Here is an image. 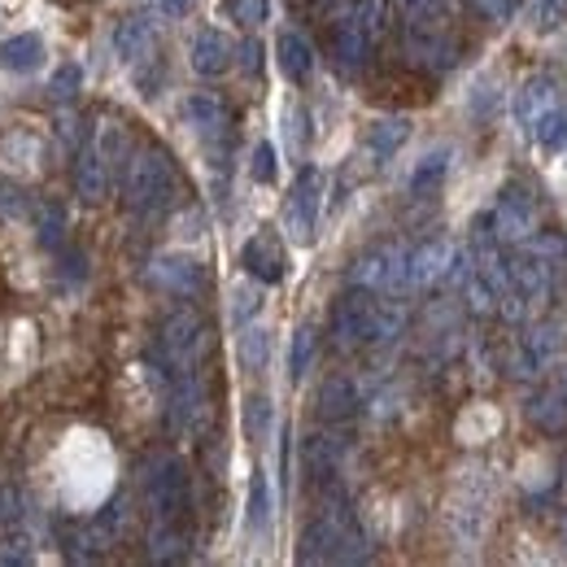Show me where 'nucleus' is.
I'll return each instance as SVG.
<instances>
[{
  "mask_svg": "<svg viewBox=\"0 0 567 567\" xmlns=\"http://www.w3.org/2000/svg\"><path fill=\"white\" fill-rule=\"evenodd\" d=\"M127 206L140 210V215H162L175 206V193H180V171L175 162L162 153V149H140L131 162H127Z\"/></svg>",
  "mask_w": 567,
  "mask_h": 567,
  "instance_id": "f257e3e1",
  "label": "nucleus"
},
{
  "mask_svg": "<svg viewBox=\"0 0 567 567\" xmlns=\"http://www.w3.org/2000/svg\"><path fill=\"white\" fill-rule=\"evenodd\" d=\"M380 314H384V301H375L371 288H354L336 301L332 310V336L340 349H354V345H380Z\"/></svg>",
  "mask_w": 567,
  "mask_h": 567,
  "instance_id": "f03ea898",
  "label": "nucleus"
},
{
  "mask_svg": "<svg viewBox=\"0 0 567 567\" xmlns=\"http://www.w3.org/2000/svg\"><path fill=\"white\" fill-rule=\"evenodd\" d=\"M210 349V327L197 310H175L162 323V358L171 367V375H188L201 367V354Z\"/></svg>",
  "mask_w": 567,
  "mask_h": 567,
  "instance_id": "7ed1b4c3",
  "label": "nucleus"
},
{
  "mask_svg": "<svg viewBox=\"0 0 567 567\" xmlns=\"http://www.w3.org/2000/svg\"><path fill=\"white\" fill-rule=\"evenodd\" d=\"M319 206H323V175H319L314 166H301V175L292 180L288 201H284V232H288L297 245H310V241H314Z\"/></svg>",
  "mask_w": 567,
  "mask_h": 567,
  "instance_id": "20e7f679",
  "label": "nucleus"
},
{
  "mask_svg": "<svg viewBox=\"0 0 567 567\" xmlns=\"http://www.w3.org/2000/svg\"><path fill=\"white\" fill-rule=\"evenodd\" d=\"M149 485V502L158 520H184L188 502H193V485H188V467L180 459H158L144 476Z\"/></svg>",
  "mask_w": 567,
  "mask_h": 567,
  "instance_id": "39448f33",
  "label": "nucleus"
},
{
  "mask_svg": "<svg viewBox=\"0 0 567 567\" xmlns=\"http://www.w3.org/2000/svg\"><path fill=\"white\" fill-rule=\"evenodd\" d=\"M489 219H494V232H498L502 245H524L537 232V201L529 197V188L511 184V188H502Z\"/></svg>",
  "mask_w": 567,
  "mask_h": 567,
  "instance_id": "423d86ee",
  "label": "nucleus"
},
{
  "mask_svg": "<svg viewBox=\"0 0 567 567\" xmlns=\"http://www.w3.org/2000/svg\"><path fill=\"white\" fill-rule=\"evenodd\" d=\"M354 288H371V292H397L406 288V254L397 245H380L371 254H362L349 271Z\"/></svg>",
  "mask_w": 567,
  "mask_h": 567,
  "instance_id": "0eeeda50",
  "label": "nucleus"
},
{
  "mask_svg": "<svg viewBox=\"0 0 567 567\" xmlns=\"http://www.w3.org/2000/svg\"><path fill=\"white\" fill-rule=\"evenodd\" d=\"M153 284L175 297H201L206 292V267L188 254H162L153 263Z\"/></svg>",
  "mask_w": 567,
  "mask_h": 567,
  "instance_id": "6e6552de",
  "label": "nucleus"
},
{
  "mask_svg": "<svg viewBox=\"0 0 567 567\" xmlns=\"http://www.w3.org/2000/svg\"><path fill=\"white\" fill-rule=\"evenodd\" d=\"M184 118H188V127H193L210 149H219V144L228 140V109H223L219 96H206V92L188 96V101H184Z\"/></svg>",
  "mask_w": 567,
  "mask_h": 567,
  "instance_id": "1a4fd4ad",
  "label": "nucleus"
},
{
  "mask_svg": "<svg viewBox=\"0 0 567 567\" xmlns=\"http://www.w3.org/2000/svg\"><path fill=\"white\" fill-rule=\"evenodd\" d=\"M241 263H245V271L254 276V280L263 284H280L284 280V245L276 241V232H258V236H250L245 241V250H241Z\"/></svg>",
  "mask_w": 567,
  "mask_h": 567,
  "instance_id": "9d476101",
  "label": "nucleus"
},
{
  "mask_svg": "<svg viewBox=\"0 0 567 567\" xmlns=\"http://www.w3.org/2000/svg\"><path fill=\"white\" fill-rule=\"evenodd\" d=\"M555 101H559V79H555V74H533V79L516 92V123H520V131H533L537 118H542Z\"/></svg>",
  "mask_w": 567,
  "mask_h": 567,
  "instance_id": "9b49d317",
  "label": "nucleus"
},
{
  "mask_svg": "<svg viewBox=\"0 0 567 567\" xmlns=\"http://www.w3.org/2000/svg\"><path fill=\"white\" fill-rule=\"evenodd\" d=\"M340 454H345V445H340L336 437H323V432L305 437V445H301V463H305V476H310L314 485L332 489V485H336V472H340Z\"/></svg>",
  "mask_w": 567,
  "mask_h": 567,
  "instance_id": "f8f14e48",
  "label": "nucleus"
},
{
  "mask_svg": "<svg viewBox=\"0 0 567 567\" xmlns=\"http://www.w3.org/2000/svg\"><path fill=\"white\" fill-rule=\"evenodd\" d=\"M371 48H375V44L340 13V18H336V31H332V61H336V70H340V74H358V70L367 66Z\"/></svg>",
  "mask_w": 567,
  "mask_h": 567,
  "instance_id": "ddd939ff",
  "label": "nucleus"
},
{
  "mask_svg": "<svg viewBox=\"0 0 567 567\" xmlns=\"http://www.w3.org/2000/svg\"><path fill=\"white\" fill-rule=\"evenodd\" d=\"M232 57H236V48L228 44V35H219V31H197V35H193L188 61H193V70H197V74L219 79V74H228Z\"/></svg>",
  "mask_w": 567,
  "mask_h": 567,
  "instance_id": "4468645a",
  "label": "nucleus"
},
{
  "mask_svg": "<svg viewBox=\"0 0 567 567\" xmlns=\"http://www.w3.org/2000/svg\"><path fill=\"white\" fill-rule=\"evenodd\" d=\"M450 245L445 241H424L419 250H410L406 254V288H428V284H437L445 276V267H450Z\"/></svg>",
  "mask_w": 567,
  "mask_h": 567,
  "instance_id": "2eb2a0df",
  "label": "nucleus"
},
{
  "mask_svg": "<svg viewBox=\"0 0 567 567\" xmlns=\"http://www.w3.org/2000/svg\"><path fill=\"white\" fill-rule=\"evenodd\" d=\"M358 406H362V397H358V384H354L349 375H327V380H323V389H319V415H323L327 424L354 419Z\"/></svg>",
  "mask_w": 567,
  "mask_h": 567,
  "instance_id": "dca6fc26",
  "label": "nucleus"
},
{
  "mask_svg": "<svg viewBox=\"0 0 567 567\" xmlns=\"http://www.w3.org/2000/svg\"><path fill=\"white\" fill-rule=\"evenodd\" d=\"M153 44H158V31H153L149 18H123V22L114 26V53H118V61H127V66L144 61V57L153 53Z\"/></svg>",
  "mask_w": 567,
  "mask_h": 567,
  "instance_id": "f3484780",
  "label": "nucleus"
},
{
  "mask_svg": "<svg viewBox=\"0 0 567 567\" xmlns=\"http://www.w3.org/2000/svg\"><path fill=\"white\" fill-rule=\"evenodd\" d=\"M0 66H4L9 74H31V70H39V66H44V39H39L35 31L9 35V39L0 44Z\"/></svg>",
  "mask_w": 567,
  "mask_h": 567,
  "instance_id": "a211bd4d",
  "label": "nucleus"
},
{
  "mask_svg": "<svg viewBox=\"0 0 567 567\" xmlns=\"http://www.w3.org/2000/svg\"><path fill=\"white\" fill-rule=\"evenodd\" d=\"M74 193L83 201H101L109 193V166L101 162L96 144H83L79 158H74Z\"/></svg>",
  "mask_w": 567,
  "mask_h": 567,
  "instance_id": "6ab92c4d",
  "label": "nucleus"
},
{
  "mask_svg": "<svg viewBox=\"0 0 567 567\" xmlns=\"http://www.w3.org/2000/svg\"><path fill=\"white\" fill-rule=\"evenodd\" d=\"M276 57H280V70L288 83H310V74H314V48H310L305 35L284 31L280 39H276Z\"/></svg>",
  "mask_w": 567,
  "mask_h": 567,
  "instance_id": "aec40b11",
  "label": "nucleus"
},
{
  "mask_svg": "<svg viewBox=\"0 0 567 567\" xmlns=\"http://www.w3.org/2000/svg\"><path fill=\"white\" fill-rule=\"evenodd\" d=\"M555 349H559V327H537L529 340H524V349L516 354V375H537V371H546L551 362H555Z\"/></svg>",
  "mask_w": 567,
  "mask_h": 567,
  "instance_id": "412c9836",
  "label": "nucleus"
},
{
  "mask_svg": "<svg viewBox=\"0 0 567 567\" xmlns=\"http://www.w3.org/2000/svg\"><path fill=\"white\" fill-rule=\"evenodd\" d=\"M529 419L533 428H542L546 437H559L567 432V389H542L533 402H529Z\"/></svg>",
  "mask_w": 567,
  "mask_h": 567,
  "instance_id": "4be33fe9",
  "label": "nucleus"
},
{
  "mask_svg": "<svg viewBox=\"0 0 567 567\" xmlns=\"http://www.w3.org/2000/svg\"><path fill=\"white\" fill-rule=\"evenodd\" d=\"M406 136H410V118H375V123L367 127V153L384 166V162L406 144Z\"/></svg>",
  "mask_w": 567,
  "mask_h": 567,
  "instance_id": "5701e85b",
  "label": "nucleus"
},
{
  "mask_svg": "<svg viewBox=\"0 0 567 567\" xmlns=\"http://www.w3.org/2000/svg\"><path fill=\"white\" fill-rule=\"evenodd\" d=\"M450 162H454V153H450V149H432V153H424V162L410 171V197H428V193H437V188H441V180L450 175Z\"/></svg>",
  "mask_w": 567,
  "mask_h": 567,
  "instance_id": "b1692460",
  "label": "nucleus"
},
{
  "mask_svg": "<svg viewBox=\"0 0 567 567\" xmlns=\"http://www.w3.org/2000/svg\"><path fill=\"white\" fill-rule=\"evenodd\" d=\"M149 559H153V564H184V559H188V537H184L180 520H162V524L153 529Z\"/></svg>",
  "mask_w": 567,
  "mask_h": 567,
  "instance_id": "393cba45",
  "label": "nucleus"
},
{
  "mask_svg": "<svg viewBox=\"0 0 567 567\" xmlns=\"http://www.w3.org/2000/svg\"><path fill=\"white\" fill-rule=\"evenodd\" d=\"M345 18L375 44V39L389 31V0H354V4L345 9Z\"/></svg>",
  "mask_w": 567,
  "mask_h": 567,
  "instance_id": "a878e982",
  "label": "nucleus"
},
{
  "mask_svg": "<svg viewBox=\"0 0 567 567\" xmlns=\"http://www.w3.org/2000/svg\"><path fill=\"white\" fill-rule=\"evenodd\" d=\"M236 354H241V367L245 371H263L267 358H271V332L267 327H241V340H236Z\"/></svg>",
  "mask_w": 567,
  "mask_h": 567,
  "instance_id": "bb28decb",
  "label": "nucleus"
},
{
  "mask_svg": "<svg viewBox=\"0 0 567 567\" xmlns=\"http://www.w3.org/2000/svg\"><path fill=\"white\" fill-rule=\"evenodd\" d=\"M533 136H537V144H542L546 153H559V149H564L567 144V101H555V105L537 118Z\"/></svg>",
  "mask_w": 567,
  "mask_h": 567,
  "instance_id": "cd10ccee",
  "label": "nucleus"
},
{
  "mask_svg": "<svg viewBox=\"0 0 567 567\" xmlns=\"http://www.w3.org/2000/svg\"><path fill=\"white\" fill-rule=\"evenodd\" d=\"M406 31H445V0H402Z\"/></svg>",
  "mask_w": 567,
  "mask_h": 567,
  "instance_id": "c85d7f7f",
  "label": "nucleus"
},
{
  "mask_svg": "<svg viewBox=\"0 0 567 567\" xmlns=\"http://www.w3.org/2000/svg\"><path fill=\"white\" fill-rule=\"evenodd\" d=\"M314 354H319V332L310 323H301L297 336H292V349H288V375L305 380V371L314 367Z\"/></svg>",
  "mask_w": 567,
  "mask_h": 567,
  "instance_id": "c756f323",
  "label": "nucleus"
},
{
  "mask_svg": "<svg viewBox=\"0 0 567 567\" xmlns=\"http://www.w3.org/2000/svg\"><path fill=\"white\" fill-rule=\"evenodd\" d=\"M271 428H276V406H271V397L254 393V397L245 402V437H250L254 445H263V441L271 437Z\"/></svg>",
  "mask_w": 567,
  "mask_h": 567,
  "instance_id": "7c9ffc66",
  "label": "nucleus"
},
{
  "mask_svg": "<svg viewBox=\"0 0 567 567\" xmlns=\"http://www.w3.org/2000/svg\"><path fill=\"white\" fill-rule=\"evenodd\" d=\"M245 524L250 533H263L271 524V485H267V472L258 467L254 481H250V511H245Z\"/></svg>",
  "mask_w": 567,
  "mask_h": 567,
  "instance_id": "2f4dec72",
  "label": "nucleus"
},
{
  "mask_svg": "<svg viewBox=\"0 0 567 567\" xmlns=\"http://www.w3.org/2000/svg\"><path fill=\"white\" fill-rule=\"evenodd\" d=\"M96 153H101V162L109 166V171H123V153H127V136H123V127H114V123H105V127H96Z\"/></svg>",
  "mask_w": 567,
  "mask_h": 567,
  "instance_id": "473e14b6",
  "label": "nucleus"
},
{
  "mask_svg": "<svg viewBox=\"0 0 567 567\" xmlns=\"http://www.w3.org/2000/svg\"><path fill=\"white\" fill-rule=\"evenodd\" d=\"M228 310H232V323H236V327L254 323V314L263 310V288H258V284H236V288H232V305H228Z\"/></svg>",
  "mask_w": 567,
  "mask_h": 567,
  "instance_id": "72a5a7b5",
  "label": "nucleus"
},
{
  "mask_svg": "<svg viewBox=\"0 0 567 567\" xmlns=\"http://www.w3.org/2000/svg\"><path fill=\"white\" fill-rule=\"evenodd\" d=\"M79 88H83V70H79V66H70V61H66V66H57V70H53V79H48V96H53V101H61V105H70V101L79 96Z\"/></svg>",
  "mask_w": 567,
  "mask_h": 567,
  "instance_id": "f704fd0d",
  "label": "nucleus"
},
{
  "mask_svg": "<svg viewBox=\"0 0 567 567\" xmlns=\"http://www.w3.org/2000/svg\"><path fill=\"white\" fill-rule=\"evenodd\" d=\"M223 13H228L232 22L258 31V26L267 22V13H271V0H223Z\"/></svg>",
  "mask_w": 567,
  "mask_h": 567,
  "instance_id": "c9c22d12",
  "label": "nucleus"
},
{
  "mask_svg": "<svg viewBox=\"0 0 567 567\" xmlns=\"http://www.w3.org/2000/svg\"><path fill=\"white\" fill-rule=\"evenodd\" d=\"M61 232H66V215H61V206H39V245L44 250H57L61 245Z\"/></svg>",
  "mask_w": 567,
  "mask_h": 567,
  "instance_id": "e433bc0d",
  "label": "nucleus"
},
{
  "mask_svg": "<svg viewBox=\"0 0 567 567\" xmlns=\"http://www.w3.org/2000/svg\"><path fill=\"white\" fill-rule=\"evenodd\" d=\"M564 22H567V0H533V26H537L542 35L559 31Z\"/></svg>",
  "mask_w": 567,
  "mask_h": 567,
  "instance_id": "4c0bfd02",
  "label": "nucleus"
},
{
  "mask_svg": "<svg viewBox=\"0 0 567 567\" xmlns=\"http://www.w3.org/2000/svg\"><path fill=\"white\" fill-rule=\"evenodd\" d=\"M276 171H280V162H276V144H271V140H263V144L254 149L250 175H254L258 184H276Z\"/></svg>",
  "mask_w": 567,
  "mask_h": 567,
  "instance_id": "58836bf2",
  "label": "nucleus"
},
{
  "mask_svg": "<svg viewBox=\"0 0 567 567\" xmlns=\"http://www.w3.org/2000/svg\"><path fill=\"white\" fill-rule=\"evenodd\" d=\"M241 70H245V74H263V39L250 35V39L241 44Z\"/></svg>",
  "mask_w": 567,
  "mask_h": 567,
  "instance_id": "ea45409f",
  "label": "nucleus"
},
{
  "mask_svg": "<svg viewBox=\"0 0 567 567\" xmlns=\"http://www.w3.org/2000/svg\"><path fill=\"white\" fill-rule=\"evenodd\" d=\"M0 206H4V215L13 219V215L26 210V193H22V188H0Z\"/></svg>",
  "mask_w": 567,
  "mask_h": 567,
  "instance_id": "a19ab883",
  "label": "nucleus"
},
{
  "mask_svg": "<svg viewBox=\"0 0 567 567\" xmlns=\"http://www.w3.org/2000/svg\"><path fill=\"white\" fill-rule=\"evenodd\" d=\"M18 520V489L13 485H0V524Z\"/></svg>",
  "mask_w": 567,
  "mask_h": 567,
  "instance_id": "79ce46f5",
  "label": "nucleus"
},
{
  "mask_svg": "<svg viewBox=\"0 0 567 567\" xmlns=\"http://www.w3.org/2000/svg\"><path fill=\"white\" fill-rule=\"evenodd\" d=\"M288 136H292V149H305V114H301V109L292 114V127H288Z\"/></svg>",
  "mask_w": 567,
  "mask_h": 567,
  "instance_id": "37998d69",
  "label": "nucleus"
},
{
  "mask_svg": "<svg viewBox=\"0 0 567 567\" xmlns=\"http://www.w3.org/2000/svg\"><path fill=\"white\" fill-rule=\"evenodd\" d=\"M162 9H166L171 18H184V13L193 9V0H162Z\"/></svg>",
  "mask_w": 567,
  "mask_h": 567,
  "instance_id": "c03bdc74",
  "label": "nucleus"
},
{
  "mask_svg": "<svg viewBox=\"0 0 567 567\" xmlns=\"http://www.w3.org/2000/svg\"><path fill=\"white\" fill-rule=\"evenodd\" d=\"M564 542H567V516H564Z\"/></svg>",
  "mask_w": 567,
  "mask_h": 567,
  "instance_id": "a18cd8bd",
  "label": "nucleus"
}]
</instances>
